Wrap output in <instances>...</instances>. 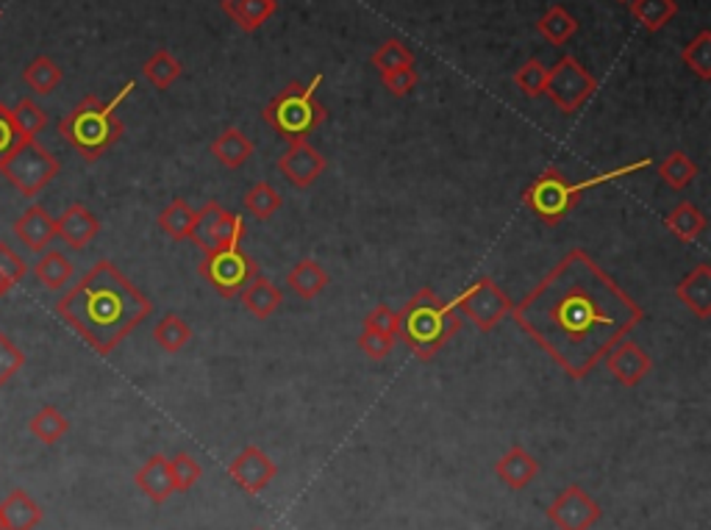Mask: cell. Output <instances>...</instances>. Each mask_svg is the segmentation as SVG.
<instances>
[{
    "instance_id": "1",
    "label": "cell",
    "mask_w": 711,
    "mask_h": 530,
    "mask_svg": "<svg viewBox=\"0 0 711 530\" xmlns=\"http://www.w3.org/2000/svg\"><path fill=\"white\" fill-rule=\"evenodd\" d=\"M512 317L573 381H584L645 311L587 250L573 247Z\"/></svg>"
},
{
    "instance_id": "2",
    "label": "cell",
    "mask_w": 711,
    "mask_h": 530,
    "mask_svg": "<svg viewBox=\"0 0 711 530\" xmlns=\"http://www.w3.org/2000/svg\"><path fill=\"white\" fill-rule=\"evenodd\" d=\"M154 303L131 284L112 261H95L78 284L59 297L57 315L98 356H109L123 345L134 328L143 325Z\"/></svg>"
},
{
    "instance_id": "3",
    "label": "cell",
    "mask_w": 711,
    "mask_h": 530,
    "mask_svg": "<svg viewBox=\"0 0 711 530\" xmlns=\"http://www.w3.org/2000/svg\"><path fill=\"white\" fill-rule=\"evenodd\" d=\"M131 89H134V81H128L109 103L87 95L68 118L59 120V134L81 159L93 164L125 134L123 120L118 118V106L128 98Z\"/></svg>"
},
{
    "instance_id": "4",
    "label": "cell",
    "mask_w": 711,
    "mask_h": 530,
    "mask_svg": "<svg viewBox=\"0 0 711 530\" xmlns=\"http://www.w3.org/2000/svg\"><path fill=\"white\" fill-rule=\"evenodd\" d=\"M462 331V317L451 303L440 300L437 292L422 286L397 315V336L420 361H431L448 342Z\"/></svg>"
},
{
    "instance_id": "5",
    "label": "cell",
    "mask_w": 711,
    "mask_h": 530,
    "mask_svg": "<svg viewBox=\"0 0 711 530\" xmlns=\"http://www.w3.org/2000/svg\"><path fill=\"white\" fill-rule=\"evenodd\" d=\"M650 164H653L650 159H637L632 161V164L614 167V170H606V173L592 175V178L587 181H578V184H569V181L562 175V170L548 167L539 178L531 181V186H528L526 195H523V204H526V209L531 211L534 217H539L544 225H551L553 229V225H559V222L569 214V211L576 209V204L581 200L584 192L594 189V186L612 184V181L625 178V175H634L639 173V170H648Z\"/></svg>"
},
{
    "instance_id": "6",
    "label": "cell",
    "mask_w": 711,
    "mask_h": 530,
    "mask_svg": "<svg viewBox=\"0 0 711 530\" xmlns=\"http://www.w3.org/2000/svg\"><path fill=\"white\" fill-rule=\"evenodd\" d=\"M322 75H315L311 84H286L270 103L261 109V120L270 128H275V134L286 143H309V136L326 123L328 111L320 100L315 98V93L320 89Z\"/></svg>"
},
{
    "instance_id": "7",
    "label": "cell",
    "mask_w": 711,
    "mask_h": 530,
    "mask_svg": "<svg viewBox=\"0 0 711 530\" xmlns=\"http://www.w3.org/2000/svg\"><path fill=\"white\" fill-rule=\"evenodd\" d=\"M59 170H62V161L50 153L45 145H39L37 139H28V143L20 145V148L3 161L0 175H3L23 198L34 200L50 181L57 178Z\"/></svg>"
},
{
    "instance_id": "8",
    "label": "cell",
    "mask_w": 711,
    "mask_h": 530,
    "mask_svg": "<svg viewBox=\"0 0 711 530\" xmlns=\"http://www.w3.org/2000/svg\"><path fill=\"white\" fill-rule=\"evenodd\" d=\"M448 303H451L456 315L467 317V320L483 333L501 325L514 309V303L508 300L506 292L489 275H481L478 281H473L467 289L458 292V295Z\"/></svg>"
},
{
    "instance_id": "9",
    "label": "cell",
    "mask_w": 711,
    "mask_h": 530,
    "mask_svg": "<svg viewBox=\"0 0 711 530\" xmlns=\"http://www.w3.org/2000/svg\"><path fill=\"white\" fill-rule=\"evenodd\" d=\"M200 278H206L211 284V289L225 300H234L236 295H242V289L259 275V264L256 259H250L245 250L231 247V250H214L206 254L198 264Z\"/></svg>"
},
{
    "instance_id": "10",
    "label": "cell",
    "mask_w": 711,
    "mask_h": 530,
    "mask_svg": "<svg viewBox=\"0 0 711 530\" xmlns=\"http://www.w3.org/2000/svg\"><path fill=\"white\" fill-rule=\"evenodd\" d=\"M598 89V78L578 62L576 56H562L556 67L548 70V84H544V95L553 100L559 111L573 114L581 109Z\"/></svg>"
},
{
    "instance_id": "11",
    "label": "cell",
    "mask_w": 711,
    "mask_h": 530,
    "mask_svg": "<svg viewBox=\"0 0 711 530\" xmlns=\"http://www.w3.org/2000/svg\"><path fill=\"white\" fill-rule=\"evenodd\" d=\"M245 222L240 214L223 209L217 200H209L204 209H198V222L193 231V245L198 247L200 254H214V250H231L240 247L245 239Z\"/></svg>"
},
{
    "instance_id": "12",
    "label": "cell",
    "mask_w": 711,
    "mask_h": 530,
    "mask_svg": "<svg viewBox=\"0 0 711 530\" xmlns=\"http://www.w3.org/2000/svg\"><path fill=\"white\" fill-rule=\"evenodd\" d=\"M603 511L594 503L592 494L581 486H567L551 506H548V519L559 530H592L600 522Z\"/></svg>"
},
{
    "instance_id": "13",
    "label": "cell",
    "mask_w": 711,
    "mask_h": 530,
    "mask_svg": "<svg viewBox=\"0 0 711 530\" xmlns=\"http://www.w3.org/2000/svg\"><path fill=\"white\" fill-rule=\"evenodd\" d=\"M275 476H279L275 461H272L261 447H256V444H248V447L236 453L234 461L229 464V478L242 492L248 494L265 492V489L275 481Z\"/></svg>"
},
{
    "instance_id": "14",
    "label": "cell",
    "mask_w": 711,
    "mask_h": 530,
    "mask_svg": "<svg viewBox=\"0 0 711 530\" xmlns=\"http://www.w3.org/2000/svg\"><path fill=\"white\" fill-rule=\"evenodd\" d=\"M326 156L311 143H290V148L279 156V173L297 189H309L326 173Z\"/></svg>"
},
{
    "instance_id": "15",
    "label": "cell",
    "mask_w": 711,
    "mask_h": 530,
    "mask_svg": "<svg viewBox=\"0 0 711 530\" xmlns=\"http://www.w3.org/2000/svg\"><path fill=\"white\" fill-rule=\"evenodd\" d=\"M603 361H606L609 372L617 378V383H623V386L628 389L639 386V383L650 375V370H653V358H650L637 342L628 340L617 342V345L606 353Z\"/></svg>"
},
{
    "instance_id": "16",
    "label": "cell",
    "mask_w": 711,
    "mask_h": 530,
    "mask_svg": "<svg viewBox=\"0 0 711 530\" xmlns=\"http://www.w3.org/2000/svg\"><path fill=\"white\" fill-rule=\"evenodd\" d=\"M14 236L25 245V250L32 254H45L53 239H57V220L48 214V209L39 204L28 206L14 222Z\"/></svg>"
},
{
    "instance_id": "17",
    "label": "cell",
    "mask_w": 711,
    "mask_h": 530,
    "mask_svg": "<svg viewBox=\"0 0 711 530\" xmlns=\"http://www.w3.org/2000/svg\"><path fill=\"white\" fill-rule=\"evenodd\" d=\"M134 483L136 489L150 500V503H156V506L168 503V500L175 494L173 472H170V458L161 456V453L150 456L143 467L136 469Z\"/></svg>"
},
{
    "instance_id": "18",
    "label": "cell",
    "mask_w": 711,
    "mask_h": 530,
    "mask_svg": "<svg viewBox=\"0 0 711 530\" xmlns=\"http://www.w3.org/2000/svg\"><path fill=\"white\" fill-rule=\"evenodd\" d=\"M100 234V220L87 206L73 204L57 220V236H62L70 250H84Z\"/></svg>"
},
{
    "instance_id": "19",
    "label": "cell",
    "mask_w": 711,
    "mask_h": 530,
    "mask_svg": "<svg viewBox=\"0 0 711 530\" xmlns=\"http://www.w3.org/2000/svg\"><path fill=\"white\" fill-rule=\"evenodd\" d=\"M495 476L501 478L503 486H508L512 492H519V489H526L528 483L539 476V461L523 444H512L495 461Z\"/></svg>"
},
{
    "instance_id": "20",
    "label": "cell",
    "mask_w": 711,
    "mask_h": 530,
    "mask_svg": "<svg viewBox=\"0 0 711 530\" xmlns=\"http://www.w3.org/2000/svg\"><path fill=\"white\" fill-rule=\"evenodd\" d=\"M42 506L25 489H12V494H7V500L0 503L3 530H34L42 522Z\"/></svg>"
},
{
    "instance_id": "21",
    "label": "cell",
    "mask_w": 711,
    "mask_h": 530,
    "mask_svg": "<svg viewBox=\"0 0 711 530\" xmlns=\"http://www.w3.org/2000/svg\"><path fill=\"white\" fill-rule=\"evenodd\" d=\"M675 297H678L695 317L709 320L711 317V267L698 264L689 272L678 286H675Z\"/></svg>"
},
{
    "instance_id": "22",
    "label": "cell",
    "mask_w": 711,
    "mask_h": 530,
    "mask_svg": "<svg viewBox=\"0 0 711 530\" xmlns=\"http://www.w3.org/2000/svg\"><path fill=\"white\" fill-rule=\"evenodd\" d=\"M242 306L256 317V320H270L275 311L281 309V303H284V295L275 284H272L267 275H256L245 289H242Z\"/></svg>"
},
{
    "instance_id": "23",
    "label": "cell",
    "mask_w": 711,
    "mask_h": 530,
    "mask_svg": "<svg viewBox=\"0 0 711 530\" xmlns=\"http://www.w3.org/2000/svg\"><path fill=\"white\" fill-rule=\"evenodd\" d=\"M254 153L256 145L250 143L248 136L242 134L236 125H229V128L220 131V134L214 136V143H211V156L223 167H229V170H240Z\"/></svg>"
},
{
    "instance_id": "24",
    "label": "cell",
    "mask_w": 711,
    "mask_h": 530,
    "mask_svg": "<svg viewBox=\"0 0 711 530\" xmlns=\"http://www.w3.org/2000/svg\"><path fill=\"white\" fill-rule=\"evenodd\" d=\"M223 12L240 25L242 32H259L261 25L279 12V0H223Z\"/></svg>"
},
{
    "instance_id": "25",
    "label": "cell",
    "mask_w": 711,
    "mask_h": 530,
    "mask_svg": "<svg viewBox=\"0 0 711 530\" xmlns=\"http://www.w3.org/2000/svg\"><path fill=\"white\" fill-rule=\"evenodd\" d=\"M286 284H290V289L295 292L297 297L315 300V297H320L322 292L328 289L331 278H328V272L322 270L320 261L301 259L290 272H286Z\"/></svg>"
},
{
    "instance_id": "26",
    "label": "cell",
    "mask_w": 711,
    "mask_h": 530,
    "mask_svg": "<svg viewBox=\"0 0 711 530\" xmlns=\"http://www.w3.org/2000/svg\"><path fill=\"white\" fill-rule=\"evenodd\" d=\"M34 275H37L39 284L50 292H59L73 281L75 264L62 254V250H45L39 254V261L34 264Z\"/></svg>"
},
{
    "instance_id": "27",
    "label": "cell",
    "mask_w": 711,
    "mask_h": 530,
    "mask_svg": "<svg viewBox=\"0 0 711 530\" xmlns=\"http://www.w3.org/2000/svg\"><path fill=\"white\" fill-rule=\"evenodd\" d=\"M195 222H198V209H193L184 198H175L173 204L159 214V229L175 242L193 239Z\"/></svg>"
},
{
    "instance_id": "28",
    "label": "cell",
    "mask_w": 711,
    "mask_h": 530,
    "mask_svg": "<svg viewBox=\"0 0 711 530\" xmlns=\"http://www.w3.org/2000/svg\"><path fill=\"white\" fill-rule=\"evenodd\" d=\"M664 229L681 242H695L706 231V214L695 204H678L667 217H664Z\"/></svg>"
},
{
    "instance_id": "29",
    "label": "cell",
    "mask_w": 711,
    "mask_h": 530,
    "mask_svg": "<svg viewBox=\"0 0 711 530\" xmlns=\"http://www.w3.org/2000/svg\"><path fill=\"white\" fill-rule=\"evenodd\" d=\"M62 67H59L50 56H37V59H32L23 70V84L32 89L34 95H50L62 84Z\"/></svg>"
},
{
    "instance_id": "30",
    "label": "cell",
    "mask_w": 711,
    "mask_h": 530,
    "mask_svg": "<svg viewBox=\"0 0 711 530\" xmlns=\"http://www.w3.org/2000/svg\"><path fill=\"white\" fill-rule=\"evenodd\" d=\"M632 7V17L642 25L645 32H662L664 25L673 23L678 14V3L675 0H628Z\"/></svg>"
},
{
    "instance_id": "31",
    "label": "cell",
    "mask_w": 711,
    "mask_h": 530,
    "mask_svg": "<svg viewBox=\"0 0 711 530\" xmlns=\"http://www.w3.org/2000/svg\"><path fill=\"white\" fill-rule=\"evenodd\" d=\"M28 431L34 439H39L42 444H57L59 439L68 436L70 420L59 411L57 406H42L32 420H28Z\"/></svg>"
},
{
    "instance_id": "32",
    "label": "cell",
    "mask_w": 711,
    "mask_h": 530,
    "mask_svg": "<svg viewBox=\"0 0 711 530\" xmlns=\"http://www.w3.org/2000/svg\"><path fill=\"white\" fill-rule=\"evenodd\" d=\"M193 340V328L186 325L179 315L168 311V315L161 317L154 328V342L161 347L164 353H179L184 350Z\"/></svg>"
},
{
    "instance_id": "33",
    "label": "cell",
    "mask_w": 711,
    "mask_h": 530,
    "mask_svg": "<svg viewBox=\"0 0 711 530\" xmlns=\"http://www.w3.org/2000/svg\"><path fill=\"white\" fill-rule=\"evenodd\" d=\"M537 28H539V34L548 39V42L564 45L576 37L578 20L573 17V14H569L564 7H551L548 12L542 14V17H539Z\"/></svg>"
},
{
    "instance_id": "34",
    "label": "cell",
    "mask_w": 711,
    "mask_h": 530,
    "mask_svg": "<svg viewBox=\"0 0 711 530\" xmlns=\"http://www.w3.org/2000/svg\"><path fill=\"white\" fill-rule=\"evenodd\" d=\"M181 62L168 48H159L148 62L143 64V75L156 89H170L181 78Z\"/></svg>"
},
{
    "instance_id": "35",
    "label": "cell",
    "mask_w": 711,
    "mask_h": 530,
    "mask_svg": "<svg viewBox=\"0 0 711 530\" xmlns=\"http://www.w3.org/2000/svg\"><path fill=\"white\" fill-rule=\"evenodd\" d=\"M659 178L675 192L687 189V186L698 178V164H695L684 150H673V153L659 164Z\"/></svg>"
},
{
    "instance_id": "36",
    "label": "cell",
    "mask_w": 711,
    "mask_h": 530,
    "mask_svg": "<svg viewBox=\"0 0 711 530\" xmlns=\"http://www.w3.org/2000/svg\"><path fill=\"white\" fill-rule=\"evenodd\" d=\"M281 206H284L281 192L272 184H267V181H256L248 189V195H245V209H248L256 220H270Z\"/></svg>"
},
{
    "instance_id": "37",
    "label": "cell",
    "mask_w": 711,
    "mask_h": 530,
    "mask_svg": "<svg viewBox=\"0 0 711 530\" xmlns=\"http://www.w3.org/2000/svg\"><path fill=\"white\" fill-rule=\"evenodd\" d=\"M370 62L378 73L387 75V73H395V70H403V67H415V53H412V50H408L401 39H390V42H384L381 48L376 50V53L370 56Z\"/></svg>"
},
{
    "instance_id": "38",
    "label": "cell",
    "mask_w": 711,
    "mask_h": 530,
    "mask_svg": "<svg viewBox=\"0 0 711 530\" xmlns=\"http://www.w3.org/2000/svg\"><path fill=\"white\" fill-rule=\"evenodd\" d=\"M12 118H14V123H17L20 134H23L25 139H37L39 131L48 125V111H45L42 106H39L34 98L17 100V106L12 109Z\"/></svg>"
},
{
    "instance_id": "39",
    "label": "cell",
    "mask_w": 711,
    "mask_h": 530,
    "mask_svg": "<svg viewBox=\"0 0 711 530\" xmlns=\"http://www.w3.org/2000/svg\"><path fill=\"white\" fill-rule=\"evenodd\" d=\"M681 62L703 81H711V32H700L687 48L681 50Z\"/></svg>"
},
{
    "instance_id": "40",
    "label": "cell",
    "mask_w": 711,
    "mask_h": 530,
    "mask_svg": "<svg viewBox=\"0 0 711 530\" xmlns=\"http://www.w3.org/2000/svg\"><path fill=\"white\" fill-rule=\"evenodd\" d=\"M514 84H517V89L528 100L542 98L544 84H548V67L542 62H537V59H531V62H526L514 73Z\"/></svg>"
},
{
    "instance_id": "41",
    "label": "cell",
    "mask_w": 711,
    "mask_h": 530,
    "mask_svg": "<svg viewBox=\"0 0 711 530\" xmlns=\"http://www.w3.org/2000/svg\"><path fill=\"white\" fill-rule=\"evenodd\" d=\"M170 472H173L175 492H189L204 478V467L189 453H179L170 458Z\"/></svg>"
},
{
    "instance_id": "42",
    "label": "cell",
    "mask_w": 711,
    "mask_h": 530,
    "mask_svg": "<svg viewBox=\"0 0 711 530\" xmlns=\"http://www.w3.org/2000/svg\"><path fill=\"white\" fill-rule=\"evenodd\" d=\"M23 143H28V139L20 134L17 123H14L12 118V109L0 100V167H3V161H7Z\"/></svg>"
},
{
    "instance_id": "43",
    "label": "cell",
    "mask_w": 711,
    "mask_h": 530,
    "mask_svg": "<svg viewBox=\"0 0 711 530\" xmlns=\"http://www.w3.org/2000/svg\"><path fill=\"white\" fill-rule=\"evenodd\" d=\"M25 367V353L0 331V389L7 386L14 375Z\"/></svg>"
},
{
    "instance_id": "44",
    "label": "cell",
    "mask_w": 711,
    "mask_h": 530,
    "mask_svg": "<svg viewBox=\"0 0 711 530\" xmlns=\"http://www.w3.org/2000/svg\"><path fill=\"white\" fill-rule=\"evenodd\" d=\"M365 331L384 333V336L397 340V311H392L390 306H384V303H381V306H376L372 311H367Z\"/></svg>"
},
{
    "instance_id": "45",
    "label": "cell",
    "mask_w": 711,
    "mask_h": 530,
    "mask_svg": "<svg viewBox=\"0 0 711 530\" xmlns=\"http://www.w3.org/2000/svg\"><path fill=\"white\" fill-rule=\"evenodd\" d=\"M359 347L367 358H372V361H384V358L392 353V347H395V340H392V336H384V333L361 331Z\"/></svg>"
},
{
    "instance_id": "46",
    "label": "cell",
    "mask_w": 711,
    "mask_h": 530,
    "mask_svg": "<svg viewBox=\"0 0 711 530\" xmlns=\"http://www.w3.org/2000/svg\"><path fill=\"white\" fill-rule=\"evenodd\" d=\"M381 84H384V87L390 89V95H395V98H406V95L417 87V70L403 67L395 70V73H387L381 75Z\"/></svg>"
},
{
    "instance_id": "47",
    "label": "cell",
    "mask_w": 711,
    "mask_h": 530,
    "mask_svg": "<svg viewBox=\"0 0 711 530\" xmlns=\"http://www.w3.org/2000/svg\"><path fill=\"white\" fill-rule=\"evenodd\" d=\"M0 270L7 272L14 284H20V281L25 278V272H28V264H25L23 256H20L17 250H12V245L3 239H0Z\"/></svg>"
},
{
    "instance_id": "48",
    "label": "cell",
    "mask_w": 711,
    "mask_h": 530,
    "mask_svg": "<svg viewBox=\"0 0 711 530\" xmlns=\"http://www.w3.org/2000/svg\"><path fill=\"white\" fill-rule=\"evenodd\" d=\"M14 286H17V284H14L12 278H9V275H7V272L0 270V297H7V295H9V292H12V289H14Z\"/></svg>"
},
{
    "instance_id": "49",
    "label": "cell",
    "mask_w": 711,
    "mask_h": 530,
    "mask_svg": "<svg viewBox=\"0 0 711 530\" xmlns=\"http://www.w3.org/2000/svg\"><path fill=\"white\" fill-rule=\"evenodd\" d=\"M620 3H628V0H620Z\"/></svg>"
},
{
    "instance_id": "50",
    "label": "cell",
    "mask_w": 711,
    "mask_h": 530,
    "mask_svg": "<svg viewBox=\"0 0 711 530\" xmlns=\"http://www.w3.org/2000/svg\"><path fill=\"white\" fill-rule=\"evenodd\" d=\"M0 530H3V522H0Z\"/></svg>"
},
{
    "instance_id": "51",
    "label": "cell",
    "mask_w": 711,
    "mask_h": 530,
    "mask_svg": "<svg viewBox=\"0 0 711 530\" xmlns=\"http://www.w3.org/2000/svg\"><path fill=\"white\" fill-rule=\"evenodd\" d=\"M0 14H3V9H0Z\"/></svg>"
},
{
    "instance_id": "52",
    "label": "cell",
    "mask_w": 711,
    "mask_h": 530,
    "mask_svg": "<svg viewBox=\"0 0 711 530\" xmlns=\"http://www.w3.org/2000/svg\"><path fill=\"white\" fill-rule=\"evenodd\" d=\"M256 530H259V528H256Z\"/></svg>"
}]
</instances>
